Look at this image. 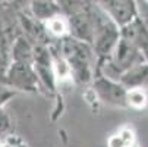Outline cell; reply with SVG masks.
Returning a JSON list of instances; mask_svg holds the SVG:
<instances>
[{
	"label": "cell",
	"mask_w": 148,
	"mask_h": 147,
	"mask_svg": "<svg viewBox=\"0 0 148 147\" xmlns=\"http://www.w3.org/2000/svg\"><path fill=\"white\" fill-rule=\"evenodd\" d=\"M132 133L129 130H125L120 134L110 138V147H129L132 143Z\"/></svg>",
	"instance_id": "6da1fadb"
},
{
	"label": "cell",
	"mask_w": 148,
	"mask_h": 147,
	"mask_svg": "<svg viewBox=\"0 0 148 147\" xmlns=\"http://www.w3.org/2000/svg\"><path fill=\"white\" fill-rule=\"evenodd\" d=\"M129 101H131V104H134V106L141 108V106H144V103H145V96L141 91H132L129 94Z\"/></svg>",
	"instance_id": "7a4b0ae2"
},
{
	"label": "cell",
	"mask_w": 148,
	"mask_h": 147,
	"mask_svg": "<svg viewBox=\"0 0 148 147\" xmlns=\"http://www.w3.org/2000/svg\"><path fill=\"white\" fill-rule=\"evenodd\" d=\"M49 27H50V30L54 34H62L63 31H65V22H63L62 19H59V18L51 19L50 22H49Z\"/></svg>",
	"instance_id": "3957f363"
},
{
	"label": "cell",
	"mask_w": 148,
	"mask_h": 147,
	"mask_svg": "<svg viewBox=\"0 0 148 147\" xmlns=\"http://www.w3.org/2000/svg\"><path fill=\"white\" fill-rule=\"evenodd\" d=\"M147 2H148V0H147Z\"/></svg>",
	"instance_id": "277c9868"
}]
</instances>
